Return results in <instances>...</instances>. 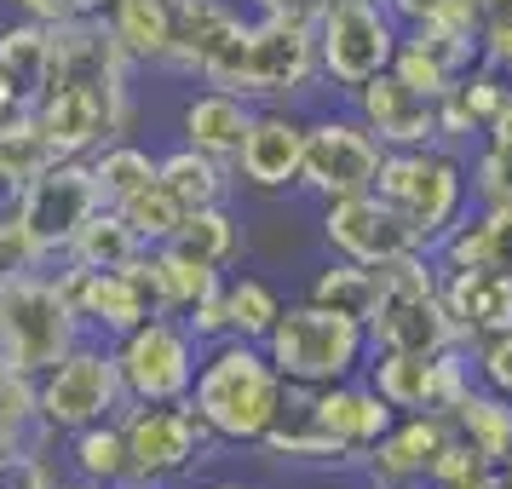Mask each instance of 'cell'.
Listing matches in <instances>:
<instances>
[{
  "label": "cell",
  "instance_id": "obj_1",
  "mask_svg": "<svg viewBox=\"0 0 512 489\" xmlns=\"http://www.w3.org/2000/svg\"><path fill=\"white\" fill-rule=\"evenodd\" d=\"M185 403L202 415V426L219 443H236V449L254 443L259 449V438L277 426L282 403H288V380L271 369V357H265L259 340L225 334V340L202 346V363H196V380H190Z\"/></svg>",
  "mask_w": 512,
  "mask_h": 489
},
{
  "label": "cell",
  "instance_id": "obj_2",
  "mask_svg": "<svg viewBox=\"0 0 512 489\" xmlns=\"http://www.w3.org/2000/svg\"><path fill=\"white\" fill-rule=\"evenodd\" d=\"M265 357L294 392H317L334 380H351L369 363V328L328 311L317 300H294L277 311V323L265 328Z\"/></svg>",
  "mask_w": 512,
  "mask_h": 489
},
{
  "label": "cell",
  "instance_id": "obj_3",
  "mask_svg": "<svg viewBox=\"0 0 512 489\" xmlns=\"http://www.w3.org/2000/svg\"><path fill=\"white\" fill-rule=\"evenodd\" d=\"M374 196L409 225L420 248H438L449 225L466 213V162L455 144H420V150H386L374 173Z\"/></svg>",
  "mask_w": 512,
  "mask_h": 489
},
{
  "label": "cell",
  "instance_id": "obj_4",
  "mask_svg": "<svg viewBox=\"0 0 512 489\" xmlns=\"http://www.w3.org/2000/svg\"><path fill=\"white\" fill-rule=\"evenodd\" d=\"M116 420L127 438V461H133L127 489H185L219 449V438L190 403H127Z\"/></svg>",
  "mask_w": 512,
  "mask_h": 489
},
{
  "label": "cell",
  "instance_id": "obj_5",
  "mask_svg": "<svg viewBox=\"0 0 512 489\" xmlns=\"http://www.w3.org/2000/svg\"><path fill=\"white\" fill-rule=\"evenodd\" d=\"M121 409H127V392H121L110 340L81 334L52 369L35 374V420L47 426L52 438H70V432H81V426L116 420Z\"/></svg>",
  "mask_w": 512,
  "mask_h": 489
},
{
  "label": "cell",
  "instance_id": "obj_6",
  "mask_svg": "<svg viewBox=\"0 0 512 489\" xmlns=\"http://www.w3.org/2000/svg\"><path fill=\"white\" fill-rule=\"evenodd\" d=\"M29 116L41 127V139L52 144V156H93L110 139L133 133V81H75L58 75L47 81V93L29 104Z\"/></svg>",
  "mask_w": 512,
  "mask_h": 489
},
{
  "label": "cell",
  "instance_id": "obj_7",
  "mask_svg": "<svg viewBox=\"0 0 512 489\" xmlns=\"http://www.w3.org/2000/svg\"><path fill=\"white\" fill-rule=\"evenodd\" d=\"M311 35H317V75L340 98H351L380 70H392L397 41H403V29L392 24L380 0H334L311 24Z\"/></svg>",
  "mask_w": 512,
  "mask_h": 489
},
{
  "label": "cell",
  "instance_id": "obj_8",
  "mask_svg": "<svg viewBox=\"0 0 512 489\" xmlns=\"http://www.w3.org/2000/svg\"><path fill=\"white\" fill-rule=\"evenodd\" d=\"M81 340V323L64 305L52 271H29L18 282H0V363L24 374L52 369Z\"/></svg>",
  "mask_w": 512,
  "mask_h": 489
},
{
  "label": "cell",
  "instance_id": "obj_9",
  "mask_svg": "<svg viewBox=\"0 0 512 489\" xmlns=\"http://www.w3.org/2000/svg\"><path fill=\"white\" fill-rule=\"evenodd\" d=\"M110 357H116L127 403H185L196 363H202V340L179 317L156 311L139 328H127L121 340H110Z\"/></svg>",
  "mask_w": 512,
  "mask_h": 489
},
{
  "label": "cell",
  "instance_id": "obj_10",
  "mask_svg": "<svg viewBox=\"0 0 512 489\" xmlns=\"http://www.w3.org/2000/svg\"><path fill=\"white\" fill-rule=\"evenodd\" d=\"M98 208H104V196H98L93 162H87V156H52L35 179H24L12 213H18V225L29 231V242L58 265L64 248H70V236L81 231Z\"/></svg>",
  "mask_w": 512,
  "mask_h": 489
},
{
  "label": "cell",
  "instance_id": "obj_11",
  "mask_svg": "<svg viewBox=\"0 0 512 489\" xmlns=\"http://www.w3.org/2000/svg\"><path fill=\"white\" fill-rule=\"evenodd\" d=\"M386 162V150L351 110H323L305 116V156H300V190H311L317 202L328 196H357L374 190V173Z\"/></svg>",
  "mask_w": 512,
  "mask_h": 489
},
{
  "label": "cell",
  "instance_id": "obj_12",
  "mask_svg": "<svg viewBox=\"0 0 512 489\" xmlns=\"http://www.w3.org/2000/svg\"><path fill=\"white\" fill-rule=\"evenodd\" d=\"M369 386L386 403L392 415H449L455 403L472 386V363L461 357V346L449 351H369Z\"/></svg>",
  "mask_w": 512,
  "mask_h": 489
},
{
  "label": "cell",
  "instance_id": "obj_13",
  "mask_svg": "<svg viewBox=\"0 0 512 489\" xmlns=\"http://www.w3.org/2000/svg\"><path fill=\"white\" fill-rule=\"evenodd\" d=\"M52 282H58L64 305L75 311L81 334H93V340H121L127 328H139L144 317H156L139 259H133V265H116V271H87V265L58 259Z\"/></svg>",
  "mask_w": 512,
  "mask_h": 489
},
{
  "label": "cell",
  "instance_id": "obj_14",
  "mask_svg": "<svg viewBox=\"0 0 512 489\" xmlns=\"http://www.w3.org/2000/svg\"><path fill=\"white\" fill-rule=\"evenodd\" d=\"M300 156H305V116L294 104H254V121L231 156L236 185L277 196V190H300Z\"/></svg>",
  "mask_w": 512,
  "mask_h": 489
},
{
  "label": "cell",
  "instance_id": "obj_15",
  "mask_svg": "<svg viewBox=\"0 0 512 489\" xmlns=\"http://www.w3.org/2000/svg\"><path fill=\"white\" fill-rule=\"evenodd\" d=\"M288 392H294V386H288ZM300 403H305V415H311V426L340 449V461L346 466L369 461V449L386 438V426L397 420L392 403L369 386V374H351V380H334V386L300 392Z\"/></svg>",
  "mask_w": 512,
  "mask_h": 489
},
{
  "label": "cell",
  "instance_id": "obj_16",
  "mask_svg": "<svg viewBox=\"0 0 512 489\" xmlns=\"http://www.w3.org/2000/svg\"><path fill=\"white\" fill-rule=\"evenodd\" d=\"M323 242L334 259H351V265H380V259H397L420 248L409 225L397 219L374 190H357V196H328L323 202Z\"/></svg>",
  "mask_w": 512,
  "mask_h": 489
},
{
  "label": "cell",
  "instance_id": "obj_17",
  "mask_svg": "<svg viewBox=\"0 0 512 489\" xmlns=\"http://www.w3.org/2000/svg\"><path fill=\"white\" fill-rule=\"evenodd\" d=\"M351 116L369 127L380 150H420V144H438V98L415 93L403 75L380 70L374 81H363L346 98Z\"/></svg>",
  "mask_w": 512,
  "mask_h": 489
},
{
  "label": "cell",
  "instance_id": "obj_18",
  "mask_svg": "<svg viewBox=\"0 0 512 489\" xmlns=\"http://www.w3.org/2000/svg\"><path fill=\"white\" fill-rule=\"evenodd\" d=\"M443 443H449V415H397L363 466L374 489H420Z\"/></svg>",
  "mask_w": 512,
  "mask_h": 489
},
{
  "label": "cell",
  "instance_id": "obj_19",
  "mask_svg": "<svg viewBox=\"0 0 512 489\" xmlns=\"http://www.w3.org/2000/svg\"><path fill=\"white\" fill-rule=\"evenodd\" d=\"M438 300L455 323L461 346H478L489 334H507L512 328V277L501 271H461V265H443Z\"/></svg>",
  "mask_w": 512,
  "mask_h": 489
},
{
  "label": "cell",
  "instance_id": "obj_20",
  "mask_svg": "<svg viewBox=\"0 0 512 489\" xmlns=\"http://www.w3.org/2000/svg\"><path fill=\"white\" fill-rule=\"evenodd\" d=\"M455 323L438 294H380V311L369 317V351H449Z\"/></svg>",
  "mask_w": 512,
  "mask_h": 489
},
{
  "label": "cell",
  "instance_id": "obj_21",
  "mask_svg": "<svg viewBox=\"0 0 512 489\" xmlns=\"http://www.w3.org/2000/svg\"><path fill=\"white\" fill-rule=\"evenodd\" d=\"M432 254H438V265H461V271H501V277H512V202L461 213Z\"/></svg>",
  "mask_w": 512,
  "mask_h": 489
},
{
  "label": "cell",
  "instance_id": "obj_22",
  "mask_svg": "<svg viewBox=\"0 0 512 489\" xmlns=\"http://www.w3.org/2000/svg\"><path fill=\"white\" fill-rule=\"evenodd\" d=\"M248 121H254V104H248V98L225 93V87H202V93H190L185 110H179V144H190V150H202V156L231 167L236 144L248 133Z\"/></svg>",
  "mask_w": 512,
  "mask_h": 489
},
{
  "label": "cell",
  "instance_id": "obj_23",
  "mask_svg": "<svg viewBox=\"0 0 512 489\" xmlns=\"http://www.w3.org/2000/svg\"><path fill=\"white\" fill-rule=\"evenodd\" d=\"M104 24L133 70H167L173 52V0H110Z\"/></svg>",
  "mask_w": 512,
  "mask_h": 489
},
{
  "label": "cell",
  "instance_id": "obj_24",
  "mask_svg": "<svg viewBox=\"0 0 512 489\" xmlns=\"http://www.w3.org/2000/svg\"><path fill=\"white\" fill-rule=\"evenodd\" d=\"M139 271H144V288H150V305H156L162 317H185L190 305L225 277V271H208V265L185 259L179 248H167V242H162V248H144Z\"/></svg>",
  "mask_w": 512,
  "mask_h": 489
},
{
  "label": "cell",
  "instance_id": "obj_25",
  "mask_svg": "<svg viewBox=\"0 0 512 489\" xmlns=\"http://www.w3.org/2000/svg\"><path fill=\"white\" fill-rule=\"evenodd\" d=\"M156 185L179 202V208H213V202H231V167L213 162V156H202V150H190V144H179V150H167V156H156Z\"/></svg>",
  "mask_w": 512,
  "mask_h": 489
},
{
  "label": "cell",
  "instance_id": "obj_26",
  "mask_svg": "<svg viewBox=\"0 0 512 489\" xmlns=\"http://www.w3.org/2000/svg\"><path fill=\"white\" fill-rule=\"evenodd\" d=\"M0 70H6V81L18 87V98L29 110L52 81V24H35V18L0 24Z\"/></svg>",
  "mask_w": 512,
  "mask_h": 489
},
{
  "label": "cell",
  "instance_id": "obj_27",
  "mask_svg": "<svg viewBox=\"0 0 512 489\" xmlns=\"http://www.w3.org/2000/svg\"><path fill=\"white\" fill-rule=\"evenodd\" d=\"M167 248H179L185 259L196 265H208V271H231L236 259H242V225H236L231 202H213V208H190L179 219V231Z\"/></svg>",
  "mask_w": 512,
  "mask_h": 489
},
{
  "label": "cell",
  "instance_id": "obj_28",
  "mask_svg": "<svg viewBox=\"0 0 512 489\" xmlns=\"http://www.w3.org/2000/svg\"><path fill=\"white\" fill-rule=\"evenodd\" d=\"M47 443H58L35 420V374L0 363V461L6 455H47Z\"/></svg>",
  "mask_w": 512,
  "mask_h": 489
},
{
  "label": "cell",
  "instance_id": "obj_29",
  "mask_svg": "<svg viewBox=\"0 0 512 489\" xmlns=\"http://www.w3.org/2000/svg\"><path fill=\"white\" fill-rule=\"evenodd\" d=\"M449 426H455V438L472 443L489 466H501L512 455V403L484 392V386H466V397L449 409Z\"/></svg>",
  "mask_w": 512,
  "mask_h": 489
},
{
  "label": "cell",
  "instance_id": "obj_30",
  "mask_svg": "<svg viewBox=\"0 0 512 489\" xmlns=\"http://www.w3.org/2000/svg\"><path fill=\"white\" fill-rule=\"evenodd\" d=\"M70 472L75 478H93L104 489H127L133 484V461H127V438H121V420H98V426H81L70 432Z\"/></svg>",
  "mask_w": 512,
  "mask_h": 489
},
{
  "label": "cell",
  "instance_id": "obj_31",
  "mask_svg": "<svg viewBox=\"0 0 512 489\" xmlns=\"http://www.w3.org/2000/svg\"><path fill=\"white\" fill-rule=\"evenodd\" d=\"M305 300L328 305V311H340L351 323L369 328V317L380 311V282H374V265H351V259H334L317 271V277L305 282Z\"/></svg>",
  "mask_w": 512,
  "mask_h": 489
},
{
  "label": "cell",
  "instance_id": "obj_32",
  "mask_svg": "<svg viewBox=\"0 0 512 489\" xmlns=\"http://www.w3.org/2000/svg\"><path fill=\"white\" fill-rule=\"evenodd\" d=\"M139 254H144V242L133 236V225H127L121 208H110V202H104V208L70 236V248H64V259H70V265H87V271H116V265H133Z\"/></svg>",
  "mask_w": 512,
  "mask_h": 489
},
{
  "label": "cell",
  "instance_id": "obj_33",
  "mask_svg": "<svg viewBox=\"0 0 512 489\" xmlns=\"http://www.w3.org/2000/svg\"><path fill=\"white\" fill-rule=\"evenodd\" d=\"M219 300H225V334H236V340H265V328L277 323L282 311V294L254 271H225Z\"/></svg>",
  "mask_w": 512,
  "mask_h": 489
},
{
  "label": "cell",
  "instance_id": "obj_34",
  "mask_svg": "<svg viewBox=\"0 0 512 489\" xmlns=\"http://www.w3.org/2000/svg\"><path fill=\"white\" fill-rule=\"evenodd\" d=\"M87 162H93V179H98V196H104V202H127L133 190L156 185V156L133 139H110L104 150H93Z\"/></svg>",
  "mask_w": 512,
  "mask_h": 489
},
{
  "label": "cell",
  "instance_id": "obj_35",
  "mask_svg": "<svg viewBox=\"0 0 512 489\" xmlns=\"http://www.w3.org/2000/svg\"><path fill=\"white\" fill-rule=\"evenodd\" d=\"M110 208H121V219L133 225V236H139L144 248H162V242H173L179 219H185V208H179L162 185H144V190H133L127 202H110Z\"/></svg>",
  "mask_w": 512,
  "mask_h": 489
},
{
  "label": "cell",
  "instance_id": "obj_36",
  "mask_svg": "<svg viewBox=\"0 0 512 489\" xmlns=\"http://www.w3.org/2000/svg\"><path fill=\"white\" fill-rule=\"evenodd\" d=\"M52 162V144L41 139V127H35V116L29 110H18L12 121H0V173L6 179H35L41 167Z\"/></svg>",
  "mask_w": 512,
  "mask_h": 489
},
{
  "label": "cell",
  "instance_id": "obj_37",
  "mask_svg": "<svg viewBox=\"0 0 512 489\" xmlns=\"http://www.w3.org/2000/svg\"><path fill=\"white\" fill-rule=\"evenodd\" d=\"M466 190H472L478 208H501V202H512V150L484 144L478 162L466 167Z\"/></svg>",
  "mask_w": 512,
  "mask_h": 489
},
{
  "label": "cell",
  "instance_id": "obj_38",
  "mask_svg": "<svg viewBox=\"0 0 512 489\" xmlns=\"http://www.w3.org/2000/svg\"><path fill=\"white\" fill-rule=\"evenodd\" d=\"M52 259L29 242V231L18 225V213H0V282H18L29 271H47Z\"/></svg>",
  "mask_w": 512,
  "mask_h": 489
},
{
  "label": "cell",
  "instance_id": "obj_39",
  "mask_svg": "<svg viewBox=\"0 0 512 489\" xmlns=\"http://www.w3.org/2000/svg\"><path fill=\"white\" fill-rule=\"evenodd\" d=\"M472 374H478V386L495 397H507L512 403V328L507 334H489L472 346Z\"/></svg>",
  "mask_w": 512,
  "mask_h": 489
},
{
  "label": "cell",
  "instance_id": "obj_40",
  "mask_svg": "<svg viewBox=\"0 0 512 489\" xmlns=\"http://www.w3.org/2000/svg\"><path fill=\"white\" fill-rule=\"evenodd\" d=\"M392 75H403V81H409V87H415V93H426V98H438L443 87H449V81H455V75L443 70L438 58H432V52H420L415 41H397Z\"/></svg>",
  "mask_w": 512,
  "mask_h": 489
},
{
  "label": "cell",
  "instance_id": "obj_41",
  "mask_svg": "<svg viewBox=\"0 0 512 489\" xmlns=\"http://www.w3.org/2000/svg\"><path fill=\"white\" fill-rule=\"evenodd\" d=\"M478 64H489V70H501L512 81V12L484 24V35H478Z\"/></svg>",
  "mask_w": 512,
  "mask_h": 489
},
{
  "label": "cell",
  "instance_id": "obj_42",
  "mask_svg": "<svg viewBox=\"0 0 512 489\" xmlns=\"http://www.w3.org/2000/svg\"><path fill=\"white\" fill-rule=\"evenodd\" d=\"M334 0H248L254 18H282V24H317Z\"/></svg>",
  "mask_w": 512,
  "mask_h": 489
},
{
  "label": "cell",
  "instance_id": "obj_43",
  "mask_svg": "<svg viewBox=\"0 0 512 489\" xmlns=\"http://www.w3.org/2000/svg\"><path fill=\"white\" fill-rule=\"evenodd\" d=\"M380 6L392 12L397 29H420V24H432V12H438V0H380Z\"/></svg>",
  "mask_w": 512,
  "mask_h": 489
},
{
  "label": "cell",
  "instance_id": "obj_44",
  "mask_svg": "<svg viewBox=\"0 0 512 489\" xmlns=\"http://www.w3.org/2000/svg\"><path fill=\"white\" fill-rule=\"evenodd\" d=\"M18 18H35V24H58V18H70V0H6Z\"/></svg>",
  "mask_w": 512,
  "mask_h": 489
},
{
  "label": "cell",
  "instance_id": "obj_45",
  "mask_svg": "<svg viewBox=\"0 0 512 489\" xmlns=\"http://www.w3.org/2000/svg\"><path fill=\"white\" fill-rule=\"evenodd\" d=\"M484 144H501V150H512V87H507V98H501V110L489 116V127L478 133Z\"/></svg>",
  "mask_w": 512,
  "mask_h": 489
},
{
  "label": "cell",
  "instance_id": "obj_46",
  "mask_svg": "<svg viewBox=\"0 0 512 489\" xmlns=\"http://www.w3.org/2000/svg\"><path fill=\"white\" fill-rule=\"evenodd\" d=\"M18 110H24V98H18V87L6 81V70H0V121H12Z\"/></svg>",
  "mask_w": 512,
  "mask_h": 489
},
{
  "label": "cell",
  "instance_id": "obj_47",
  "mask_svg": "<svg viewBox=\"0 0 512 489\" xmlns=\"http://www.w3.org/2000/svg\"><path fill=\"white\" fill-rule=\"evenodd\" d=\"M70 12H81V18H104L110 0H70Z\"/></svg>",
  "mask_w": 512,
  "mask_h": 489
},
{
  "label": "cell",
  "instance_id": "obj_48",
  "mask_svg": "<svg viewBox=\"0 0 512 489\" xmlns=\"http://www.w3.org/2000/svg\"><path fill=\"white\" fill-rule=\"evenodd\" d=\"M52 489H104V484H93V478H75V472H70V478H58Z\"/></svg>",
  "mask_w": 512,
  "mask_h": 489
},
{
  "label": "cell",
  "instance_id": "obj_49",
  "mask_svg": "<svg viewBox=\"0 0 512 489\" xmlns=\"http://www.w3.org/2000/svg\"><path fill=\"white\" fill-rule=\"evenodd\" d=\"M495 489H512V455L501 466H495Z\"/></svg>",
  "mask_w": 512,
  "mask_h": 489
},
{
  "label": "cell",
  "instance_id": "obj_50",
  "mask_svg": "<svg viewBox=\"0 0 512 489\" xmlns=\"http://www.w3.org/2000/svg\"><path fill=\"white\" fill-rule=\"evenodd\" d=\"M185 489H254V484H225V478H219V484H185Z\"/></svg>",
  "mask_w": 512,
  "mask_h": 489
}]
</instances>
